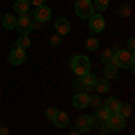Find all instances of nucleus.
<instances>
[{
  "label": "nucleus",
  "instance_id": "1",
  "mask_svg": "<svg viewBox=\"0 0 135 135\" xmlns=\"http://www.w3.org/2000/svg\"><path fill=\"white\" fill-rule=\"evenodd\" d=\"M70 69L74 70V74H78L81 78L86 72H90V60L85 54H78V56H74L70 60Z\"/></svg>",
  "mask_w": 135,
  "mask_h": 135
},
{
  "label": "nucleus",
  "instance_id": "2",
  "mask_svg": "<svg viewBox=\"0 0 135 135\" xmlns=\"http://www.w3.org/2000/svg\"><path fill=\"white\" fill-rule=\"evenodd\" d=\"M117 69H130L133 70V54L128 51H117L114 52V61Z\"/></svg>",
  "mask_w": 135,
  "mask_h": 135
},
{
  "label": "nucleus",
  "instance_id": "3",
  "mask_svg": "<svg viewBox=\"0 0 135 135\" xmlns=\"http://www.w3.org/2000/svg\"><path fill=\"white\" fill-rule=\"evenodd\" d=\"M74 11H76V15L79 18H90L94 15V4L90 0H78Z\"/></svg>",
  "mask_w": 135,
  "mask_h": 135
},
{
  "label": "nucleus",
  "instance_id": "4",
  "mask_svg": "<svg viewBox=\"0 0 135 135\" xmlns=\"http://www.w3.org/2000/svg\"><path fill=\"white\" fill-rule=\"evenodd\" d=\"M104 124L108 126L110 130H114V132H121V130L126 126V119L123 117V115H119V114H110L108 119L104 121Z\"/></svg>",
  "mask_w": 135,
  "mask_h": 135
},
{
  "label": "nucleus",
  "instance_id": "5",
  "mask_svg": "<svg viewBox=\"0 0 135 135\" xmlns=\"http://www.w3.org/2000/svg\"><path fill=\"white\" fill-rule=\"evenodd\" d=\"M32 22L34 20H32L29 15H23V16H20V18L16 20V27H15V29H18L20 36H27V34L32 31Z\"/></svg>",
  "mask_w": 135,
  "mask_h": 135
},
{
  "label": "nucleus",
  "instance_id": "6",
  "mask_svg": "<svg viewBox=\"0 0 135 135\" xmlns=\"http://www.w3.org/2000/svg\"><path fill=\"white\" fill-rule=\"evenodd\" d=\"M94 121H95L94 115H79V117L76 119V130H78L79 133H85V132H88L94 126Z\"/></svg>",
  "mask_w": 135,
  "mask_h": 135
},
{
  "label": "nucleus",
  "instance_id": "7",
  "mask_svg": "<svg viewBox=\"0 0 135 135\" xmlns=\"http://www.w3.org/2000/svg\"><path fill=\"white\" fill-rule=\"evenodd\" d=\"M51 15H52V11H51V7H47V6H38V7H36V11L32 13L34 20L40 22V23L51 20Z\"/></svg>",
  "mask_w": 135,
  "mask_h": 135
},
{
  "label": "nucleus",
  "instance_id": "8",
  "mask_svg": "<svg viewBox=\"0 0 135 135\" xmlns=\"http://www.w3.org/2000/svg\"><path fill=\"white\" fill-rule=\"evenodd\" d=\"M88 29L92 32H101L104 29V18L101 15H92L90 18H88Z\"/></svg>",
  "mask_w": 135,
  "mask_h": 135
},
{
  "label": "nucleus",
  "instance_id": "9",
  "mask_svg": "<svg viewBox=\"0 0 135 135\" xmlns=\"http://www.w3.org/2000/svg\"><path fill=\"white\" fill-rule=\"evenodd\" d=\"M88 101H90V95L86 92H76L72 97V104L76 108H86L88 106Z\"/></svg>",
  "mask_w": 135,
  "mask_h": 135
},
{
  "label": "nucleus",
  "instance_id": "10",
  "mask_svg": "<svg viewBox=\"0 0 135 135\" xmlns=\"http://www.w3.org/2000/svg\"><path fill=\"white\" fill-rule=\"evenodd\" d=\"M25 51H22V49H13L9 52V63L11 65H22V63L25 61Z\"/></svg>",
  "mask_w": 135,
  "mask_h": 135
},
{
  "label": "nucleus",
  "instance_id": "11",
  "mask_svg": "<svg viewBox=\"0 0 135 135\" xmlns=\"http://www.w3.org/2000/svg\"><path fill=\"white\" fill-rule=\"evenodd\" d=\"M54 27H56V31H58L60 36H67L70 32V22L67 18H58L56 23H54Z\"/></svg>",
  "mask_w": 135,
  "mask_h": 135
},
{
  "label": "nucleus",
  "instance_id": "12",
  "mask_svg": "<svg viewBox=\"0 0 135 135\" xmlns=\"http://www.w3.org/2000/svg\"><path fill=\"white\" fill-rule=\"evenodd\" d=\"M94 88H95V92H97V94L110 92V79H106V78L97 79V81H95V85H94Z\"/></svg>",
  "mask_w": 135,
  "mask_h": 135
},
{
  "label": "nucleus",
  "instance_id": "13",
  "mask_svg": "<svg viewBox=\"0 0 135 135\" xmlns=\"http://www.w3.org/2000/svg\"><path fill=\"white\" fill-rule=\"evenodd\" d=\"M0 20H2V27H4L6 31H11V29H15V27H16V18H15L13 15H9V13H7V15H4Z\"/></svg>",
  "mask_w": 135,
  "mask_h": 135
},
{
  "label": "nucleus",
  "instance_id": "14",
  "mask_svg": "<svg viewBox=\"0 0 135 135\" xmlns=\"http://www.w3.org/2000/svg\"><path fill=\"white\" fill-rule=\"evenodd\" d=\"M119 106H121V101H119L117 97H108V99L104 101V108H106L110 114H117Z\"/></svg>",
  "mask_w": 135,
  "mask_h": 135
},
{
  "label": "nucleus",
  "instance_id": "15",
  "mask_svg": "<svg viewBox=\"0 0 135 135\" xmlns=\"http://www.w3.org/2000/svg\"><path fill=\"white\" fill-rule=\"evenodd\" d=\"M13 9L16 11L20 16H23V15H29V2H23V0H16L15 2V6H13Z\"/></svg>",
  "mask_w": 135,
  "mask_h": 135
},
{
  "label": "nucleus",
  "instance_id": "16",
  "mask_svg": "<svg viewBox=\"0 0 135 135\" xmlns=\"http://www.w3.org/2000/svg\"><path fill=\"white\" fill-rule=\"evenodd\" d=\"M54 124H56V128H67L69 126V115L65 112H58L54 117Z\"/></svg>",
  "mask_w": 135,
  "mask_h": 135
},
{
  "label": "nucleus",
  "instance_id": "17",
  "mask_svg": "<svg viewBox=\"0 0 135 135\" xmlns=\"http://www.w3.org/2000/svg\"><path fill=\"white\" fill-rule=\"evenodd\" d=\"M29 45H31V40H29V36H20L16 43L13 45V49H22V51H25V49H29Z\"/></svg>",
  "mask_w": 135,
  "mask_h": 135
},
{
  "label": "nucleus",
  "instance_id": "18",
  "mask_svg": "<svg viewBox=\"0 0 135 135\" xmlns=\"http://www.w3.org/2000/svg\"><path fill=\"white\" fill-rule=\"evenodd\" d=\"M104 78L106 79L117 78V67H115L114 63H106V67H104Z\"/></svg>",
  "mask_w": 135,
  "mask_h": 135
},
{
  "label": "nucleus",
  "instance_id": "19",
  "mask_svg": "<svg viewBox=\"0 0 135 135\" xmlns=\"http://www.w3.org/2000/svg\"><path fill=\"white\" fill-rule=\"evenodd\" d=\"M95 81H97V78H95L92 72H86L85 76H81V83L86 85V86H94V85H95Z\"/></svg>",
  "mask_w": 135,
  "mask_h": 135
},
{
  "label": "nucleus",
  "instance_id": "20",
  "mask_svg": "<svg viewBox=\"0 0 135 135\" xmlns=\"http://www.w3.org/2000/svg\"><path fill=\"white\" fill-rule=\"evenodd\" d=\"M108 115H110V112H108V110H106L104 106H99V108H95V115H94V117L104 123V121L108 119Z\"/></svg>",
  "mask_w": 135,
  "mask_h": 135
},
{
  "label": "nucleus",
  "instance_id": "21",
  "mask_svg": "<svg viewBox=\"0 0 135 135\" xmlns=\"http://www.w3.org/2000/svg\"><path fill=\"white\" fill-rule=\"evenodd\" d=\"M117 114H119V115H123L124 119H126V117H130V115H132V106H130L128 103H124V104L121 103L119 110H117Z\"/></svg>",
  "mask_w": 135,
  "mask_h": 135
},
{
  "label": "nucleus",
  "instance_id": "22",
  "mask_svg": "<svg viewBox=\"0 0 135 135\" xmlns=\"http://www.w3.org/2000/svg\"><path fill=\"white\" fill-rule=\"evenodd\" d=\"M85 47H86V51H97V49H99V42H97L95 38H86Z\"/></svg>",
  "mask_w": 135,
  "mask_h": 135
},
{
  "label": "nucleus",
  "instance_id": "23",
  "mask_svg": "<svg viewBox=\"0 0 135 135\" xmlns=\"http://www.w3.org/2000/svg\"><path fill=\"white\" fill-rule=\"evenodd\" d=\"M101 61L103 63H112L114 61V52L112 51H103V54H101Z\"/></svg>",
  "mask_w": 135,
  "mask_h": 135
},
{
  "label": "nucleus",
  "instance_id": "24",
  "mask_svg": "<svg viewBox=\"0 0 135 135\" xmlns=\"http://www.w3.org/2000/svg\"><path fill=\"white\" fill-rule=\"evenodd\" d=\"M130 13H132V7H130L128 4H124V6H121V7H119V16H121V18L130 16Z\"/></svg>",
  "mask_w": 135,
  "mask_h": 135
},
{
  "label": "nucleus",
  "instance_id": "25",
  "mask_svg": "<svg viewBox=\"0 0 135 135\" xmlns=\"http://www.w3.org/2000/svg\"><path fill=\"white\" fill-rule=\"evenodd\" d=\"M108 0H95V4H94V7L97 11H106V7H108Z\"/></svg>",
  "mask_w": 135,
  "mask_h": 135
},
{
  "label": "nucleus",
  "instance_id": "26",
  "mask_svg": "<svg viewBox=\"0 0 135 135\" xmlns=\"http://www.w3.org/2000/svg\"><path fill=\"white\" fill-rule=\"evenodd\" d=\"M58 112H60L58 108H47L45 115H47V119H49V121H54V117H56V114H58Z\"/></svg>",
  "mask_w": 135,
  "mask_h": 135
},
{
  "label": "nucleus",
  "instance_id": "27",
  "mask_svg": "<svg viewBox=\"0 0 135 135\" xmlns=\"http://www.w3.org/2000/svg\"><path fill=\"white\" fill-rule=\"evenodd\" d=\"M51 45H52V47H58V45H61V36H60V34L52 36V38H51Z\"/></svg>",
  "mask_w": 135,
  "mask_h": 135
},
{
  "label": "nucleus",
  "instance_id": "28",
  "mask_svg": "<svg viewBox=\"0 0 135 135\" xmlns=\"http://www.w3.org/2000/svg\"><path fill=\"white\" fill-rule=\"evenodd\" d=\"M88 104H92L94 108H99V106H101V99H99V97H90V101H88Z\"/></svg>",
  "mask_w": 135,
  "mask_h": 135
},
{
  "label": "nucleus",
  "instance_id": "29",
  "mask_svg": "<svg viewBox=\"0 0 135 135\" xmlns=\"http://www.w3.org/2000/svg\"><path fill=\"white\" fill-rule=\"evenodd\" d=\"M133 47H135V42H133V38H130V40H128V52L133 54Z\"/></svg>",
  "mask_w": 135,
  "mask_h": 135
},
{
  "label": "nucleus",
  "instance_id": "30",
  "mask_svg": "<svg viewBox=\"0 0 135 135\" xmlns=\"http://www.w3.org/2000/svg\"><path fill=\"white\" fill-rule=\"evenodd\" d=\"M45 2H47V0H29V4H34L36 7H38V6H45Z\"/></svg>",
  "mask_w": 135,
  "mask_h": 135
},
{
  "label": "nucleus",
  "instance_id": "31",
  "mask_svg": "<svg viewBox=\"0 0 135 135\" xmlns=\"http://www.w3.org/2000/svg\"><path fill=\"white\" fill-rule=\"evenodd\" d=\"M0 135H9V130L6 126H0Z\"/></svg>",
  "mask_w": 135,
  "mask_h": 135
},
{
  "label": "nucleus",
  "instance_id": "32",
  "mask_svg": "<svg viewBox=\"0 0 135 135\" xmlns=\"http://www.w3.org/2000/svg\"><path fill=\"white\" fill-rule=\"evenodd\" d=\"M69 135H81V133H79L78 130H72V132H70V133H69Z\"/></svg>",
  "mask_w": 135,
  "mask_h": 135
},
{
  "label": "nucleus",
  "instance_id": "33",
  "mask_svg": "<svg viewBox=\"0 0 135 135\" xmlns=\"http://www.w3.org/2000/svg\"><path fill=\"white\" fill-rule=\"evenodd\" d=\"M23 2H29V0H23Z\"/></svg>",
  "mask_w": 135,
  "mask_h": 135
},
{
  "label": "nucleus",
  "instance_id": "34",
  "mask_svg": "<svg viewBox=\"0 0 135 135\" xmlns=\"http://www.w3.org/2000/svg\"><path fill=\"white\" fill-rule=\"evenodd\" d=\"M0 18H2V15H0Z\"/></svg>",
  "mask_w": 135,
  "mask_h": 135
}]
</instances>
